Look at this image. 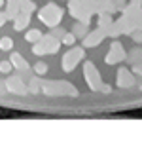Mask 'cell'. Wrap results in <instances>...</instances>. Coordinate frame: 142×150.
Instances as JSON below:
<instances>
[{"label": "cell", "instance_id": "1", "mask_svg": "<svg viewBox=\"0 0 142 150\" xmlns=\"http://www.w3.org/2000/svg\"><path fill=\"white\" fill-rule=\"evenodd\" d=\"M38 17H40L47 27H55V25H59L61 19H63V10L59 6H55V4H47V6H44L38 11Z\"/></svg>", "mask_w": 142, "mask_h": 150}, {"label": "cell", "instance_id": "2", "mask_svg": "<svg viewBox=\"0 0 142 150\" xmlns=\"http://www.w3.org/2000/svg\"><path fill=\"white\" fill-rule=\"evenodd\" d=\"M59 50V40L55 38V34H46L38 40V44L34 46V53L42 55V53H53Z\"/></svg>", "mask_w": 142, "mask_h": 150}, {"label": "cell", "instance_id": "3", "mask_svg": "<svg viewBox=\"0 0 142 150\" xmlns=\"http://www.w3.org/2000/svg\"><path fill=\"white\" fill-rule=\"evenodd\" d=\"M84 74H85V80H87L89 88H91L93 91H98V89H102L101 76H98V72H97V69H95L93 63H85V67H84Z\"/></svg>", "mask_w": 142, "mask_h": 150}, {"label": "cell", "instance_id": "4", "mask_svg": "<svg viewBox=\"0 0 142 150\" xmlns=\"http://www.w3.org/2000/svg\"><path fill=\"white\" fill-rule=\"evenodd\" d=\"M84 57V51H82L80 48H76V50H70V51H66V55H65V59H63V69L66 70V72H70V70L74 69V67L78 65V61Z\"/></svg>", "mask_w": 142, "mask_h": 150}, {"label": "cell", "instance_id": "5", "mask_svg": "<svg viewBox=\"0 0 142 150\" xmlns=\"http://www.w3.org/2000/svg\"><path fill=\"white\" fill-rule=\"evenodd\" d=\"M125 57V53H123V48H121V44H117V42H114L112 44V48H110V53L106 55V63H117V61H121V59Z\"/></svg>", "mask_w": 142, "mask_h": 150}, {"label": "cell", "instance_id": "6", "mask_svg": "<svg viewBox=\"0 0 142 150\" xmlns=\"http://www.w3.org/2000/svg\"><path fill=\"white\" fill-rule=\"evenodd\" d=\"M6 86H8V89H10V91H15V93H27V86L23 84L19 78H11V80H8Z\"/></svg>", "mask_w": 142, "mask_h": 150}, {"label": "cell", "instance_id": "7", "mask_svg": "<svg viewBox=\"0 0 142 150\" xmlns=\"http://www.w3.org/2000/svg\"><path fill=\"white\" fill-rule=\"evenodd\" d=\"M11 65L17 67V69H27V61L19 53H13V55H11Z\"/></svg>", "mask_w": 142, "mask_h": 150}, {"label": "cell", "instance_id": "8", "mask_svg": "<svg viewBox=\"0 0 142 150\" xmlns=\"http://www.w3.org/2000/svg\"><path fill=\"white\" fill-rule=\"evenodd\" d=\"M44 36V34L40 33V30H36V29H32V30H29V33H27V36H25V40L27 42H38L40 40V38Z\"/></svg>", "mask_w": 142, "mask_h": 150}, {"label": "cell", "instance_id": "9", "mask_svg": "<svg viewBox=\"0 0 142 150\" xmlns=\"http://www.w3.org/2000/svg\"><path fill=\"white\" fill-rule=\"evenodd\" d=\"M13 48V40H11V38H2V40H0V50H11Z\"/></svg>", "mask_w": 142, "mask_h": 150}, {"label": "cell", "instance_id": "10", "mask_svg": "<svg viewBox=\"0 0 142 150\" xmlns=\"http://www.w3.org/2000/svg\"><path fill=\"white\" fill-rule=\"evenodd\" d=\"M74 40H76L74 33H66V34H65V38H63V42H65V44H74Z\"/></svg>", "mask_w": 142, "mask_h": 150}, {"label": "cell", "instance_id": "11", "mask_svg": "<svg viewBox=\"0 0 142 150\" xmlns=\"http://www.w3.org/2000/svg\"><path fill=\"white\" fill-rule=\"evenodd\" d=\"M11 63H8V61H4V63H0V70H2V72H10L11 70Z\"/></svg>", "mask_w": 142, "mask_h": 150}, {"label": "cell", "instance_id": "12", "mask_svg": "<svg viewBox=\"0 0 142 150\" xmlns=\"http://www.w3.org/2000/svg\"><path fill=\"white\" fill-rule=\"evenodd\" d=\"M6 19H8V15H6V13H0V27L6 23Z\"/></svg>", "mask_w": 142, "mask_h": 150}, {"label": "cell", "instance_id": "13", "mask_svg": "<svg viewBox=\"0 0 142 150\" xmlns=\"http://www.w3.org/2000/svg\"><path fill=\"white\" fill-rule=\"evenodd\" d=\"M2 4H4V0H0V6H2Z\"/></svg>", "mask_w": 142, "mask_h": 150}]
</instances>
